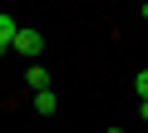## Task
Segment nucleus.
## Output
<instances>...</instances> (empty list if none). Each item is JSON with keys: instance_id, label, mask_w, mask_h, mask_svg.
Returning a JSON list of instances; mask_svg holds the SVG:
<instances>
[{"instance_id": "obj_1", "label": "nucleus", "mask_w": 148, "mask_h": 133, "mask_svg": "<svg viewBox=\"0 0 148 133\" xmlns=\"http://www.w3.org/2000/svg\"><path fill=\"white\" fill-rule=\"evenodd\" d=\"M10 49H15V54H45V35L20 25V35H15V44H10Z\"/></svg>"}, {"instance_id": "obj_2", "label": "nucleus", "mask_w": 148, "mask_h": 133, "mask_svg": "<svg viewBox=\"0 0 148 133\" xmlns=\"http://www.w3.org/2000/svg\"><path fill=\"white\" fill-rule=\"evenodd\" d=\"M15 35H20V25H15V15H0V54H5V49L15 44Z\"/></svg>"}, {"instance_id": "obj_3", "label": "nucleus", "mask_w": 148, "mask_h": 133, "mask_svg": "<svg viewBox=\"0 0 148 133\" xmlns=\"http://www.w3.org/2000/svg\"><path fill=\"white\" fill-rule=\"evenodd\" d=\"M25 84L40 94V89H49V69H45V64H30V74H25Z\"/></svg>"}, {"instance_id": "obj_4", "label": "nucleus", "mask_w": 148, "mask_h": 133, "mask_svg": "<svg viewBox=\"0 0 148 133\" xmlns=\"http://www.w3.org/2000/svg\"><path fill=\"white\" fill-rule=\"evenodd\" d=\"M35 108H40V113H54V108H59V94H54V89H40V94H35Z\"/></svg>"}, {"instance_id": "obj_5", "label": "nucleus", "mask_w": 148, "mask_h": 133, "mask_svg": "<svg viewBox=\"0 0 148 133\" xmlns=\"http://www.w3.org/2000/svg\"><path fill=\"white\" fill-rule=\"evenodd\" d=\"M133 94L148 104V69H138V74H133Z\"/></svg>"}, {"instance_id": "obj_6", "label": "nucleus", "mask_w": 148, "mask_h": 133, "mask_svg": "<svg viewBox=\"0 0 148 133\" xmlns=\"http://www.w3.org/2000/svg\"><path fill=\"white\" fill-rule=\"evenodd\" d=\"M138 113H143V123H148V104H138Z\"/></svg>"}, {"instance_id": "obj_7", "label": "nucleus", "mask_w": 148, "mask_h": 133, "mask_svg": "<svg viewBox=\"0 0 148 133\" xmlns=\"http://www.w3.org/2000/svg\"><path fill=\"white\" fill-rule=\"evenodd\" d=\"M138 15H143V20H148V0H143V10H138Z\"/></svg>"}, {"instance_id": "obj_8", "label": "nucleus", "mask_w": 148, "mask_h": 133, "mask_svg": "<svg viewBox=\"0 0 148 133\" xmlns=\"http://www.w3.org/2000/svg\"><path fill=\"white\" fill-rule=\"evenodd\" d=\"M104 133H123V128H104Z\"/></svg>"}]
</instances>
